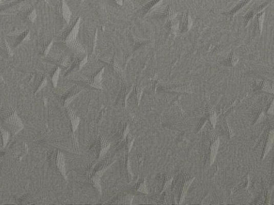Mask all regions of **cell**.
<instances>
[{"instance_id": "9", "label": "cell", "mask_w": 274, "mask_h": 205, "mask_svg": "<svg viewBox=\"0 0 274 205\" xmlns=\"http://www.w3.org/2000/svg\"><path fill=\"white\" fill-rule=\"evenodd\" d=\"M239 61V59H238V56H236L235 54L232 53V56H230L229 58V64L232 65V66H235L237 63Z\"/></svg>"}, {"instance_id": "3", "label": "cell", "mask_w": 274, "mask_h": 205, "mask_svg": "<svg viewBox=\"0 0 274 205\" xmlns=\"http://www.w3.org/2000/svg\"><path fill=\"white\" fill-rule=\"evenodd\" d=\"M274 142V128L270 130L269 132V135L266 140V143H265V149H264L263 156L261 157V160L264 161L265 158L266 157V155H268L269 152H270L271 148H272V145H273Z\"/></svg>"}, {"instance_id": "1", "label": "cell", "mask_w": 274, "mask_h": 205, "mask_svg": "<svg viewBox=\"0 0 274 205\" xmlns=\"http://www.w3.org/2000/svg\"><path fill=\"white\" fill-rule=\"evenodd\" d=\"M193 178L188 173L180 172L177 173L174 179H173V185H172L171 192L174 199L180 200V196L182 193L183 188L186 182L188 181Z\"/></svg>"}, {"instance_id": "6", "label": "cell", "mask_w": 274, "mask_h": 205, "mask_svg": "<svg viewBox=\"0 0 274 205\" xmlns=\"http://www.w3.org/2000/svg\"><path fill=\"white\" fill-rule=\"evenodd\" d=\"M249 1H250V0H241V2H240L238 5H236V7H234V8L229 11L230 15H234V14L237 13V12L239 11L241 8H244Z\"/></svg>"}, {"instance_id": "5", "label": "cell", "mask_w": 274, "mask_h": 205, "mask_svg": "<svg viewBox=\"0 0 274 205\" xmlns=\"http://www.w3.org/2000/svg\"><path fill=\"white\" fill-rule=\"evenodd\" d=\"M62 10H63V15L66 21H69L71 16H72V12H71L70 8L68 7V4L65 3V0H62Z\"/></svg>"}, {"instance_id": "7", "label": "cell", "mask_w": 274, "mask_h": 205, "mask_svg": "<svg viewBox=\"0 0 274 205\" xmlns=\"http://www.w3.org/2000/svg\"><path fill=\"white\" fill-rule=\"evenodd\" d=\"M264 18H265V13H264V12L261 11V12L258 14L257 21H258V32H259V34H261V31H262V25H263Z\"/></svg>"}, {"instance_id": "4", "label": "cell", "mask_w": 274, "mask_h": 205, "mask_svg": "<svg viewBox=\"0 0 274 205\" xmlns=\"http://www.w3.org/2000/svg\"><path fill=\"white\" fill-rule=\"evenodd\" d=\"M160 1L161 0H147V3L139 10V14L141 16L145 15L149 11H151L155 6L157 5Z\"/></svg>"}, {"instance_id": "10", "label": "cell", "mask_w": 274, "mask_h": 205, "mask_svg": "<svg viewBox=\"0 0 274 205\" xmlns=\"http://www.w3.org/2000/svg\"><path fill=\"white\" fill-rule=\"evenodd\" d=\"M268 114H274V100H272V103H271L270 105H269V110H268Z\"/></svg>"}, {"instance_id": "2", "label": "cell", "mask_w": 274, "mask_h": 205, "mask_svg": "<svg viewBox=\"0 0 274 205\" xmlns=\"http://www.w3.org/2000/svg\"><path fill=\"white\" fill-rule=\"evenodd\" d=\"M268 4H269V3H265V4H261V5L254 7L252 9H251L250 11H248V13L245 15V21H246V22H245V25L248 24V21L250 20L252 17L258 15V13H260V12L262 11V10L265 9Z\"/></svg>"}, {"instance_id": "8", "label": "cell", "mask_w": 274, "mask_h": 205, "mask_svg": "<svg viewBox=\"0 0 274 205\" xmlns=\"http://www.w3.org/2000/svg\"><path fill=\"white\" fill-rule=\"evenodd\" d=\"M265 117V112H264L263 111H259V112L257 113L256 117H255V119H254V124H252L254 125V124H258V122H260V121H261V120H263Z\"/></svg>"}]
</instances>
